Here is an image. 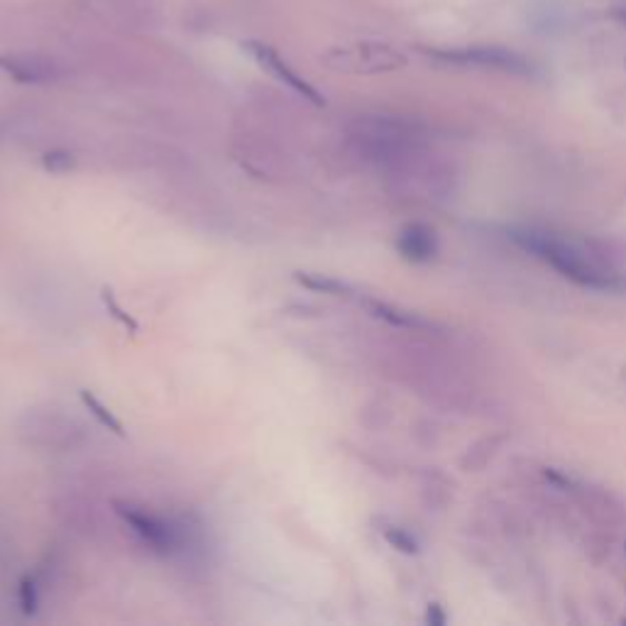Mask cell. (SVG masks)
Wrapping results in <instances>:
<instances>
[{"mask_svg":"<svg viewBox=\"0 0 626 626\" xmlns=\"http://www.w3.org/2000/svg\"><path fill=\"white\" fill-rule=\"evenodd\" d=\"M512 240L519 247H524L526 252L538 257L541 262L551 265L565 279L580 284V287L597 291H612L624 287L622 274L617 269L604 265L600 257L592 255L585 245L534 228L512 230Z\"/></svg>","mask_w":626,"mask_h":626,"instance_id":"6da1fadb","label":"cell"},{"mask_svg":"<svg viewBox=\"0 0 626 626\" xmlns=\"http://www.w3.org/2000/svg\"><path fill=\"white\" fill-rule=\"evenodd\" d=\"M323 62L331 69L348 71V74H380V71L402 69L406 64V57L389 45L362 42V45L331 49L323 57Z\"/></svg>","mask_w":626,"mask_h":626,"instance_id":"7a4b0ae2","label":"cell"},{"mask_svg":"<svg viewBox=\"0 0 626 626\" xmlns=\"http://www.w3.org/2000/svg\"><path fill=\"white\" fill-rule=\"evenodd\" d=\"M433 57L443 59L450 64H463V67H482V69H499L512 71V74H526L529 64L524 57L509 52L502 47H468L453 49V52H433Z\"/></svg>","mask_w":626,"mask_h":626,"instance_id":"3957f363","label":"cell"},{"mask_svg":"<svg viewBox=\"0 0 626 626\" xmlns=\"http://www.w3.org/2000/svg\"><path fill=\"white\" fill-rule=\"evenodd\" d=\"M243 47L247 49V52L252 54V57L257 59V64H260L262 69H267L269 74L277 76L282 84H287L289 89H294L299 96H304L306 101H311L313 106H326V98L321 96L313 86L309 84V81L301 79L299 74H296L294 69L289 67L287 62H284L282 57H279L277 52H274L269 45H262V42H243Z\"/></svg>","mask_w":626,"mask_h":626,"instance_id":"277c9868","label":"cell"},{"mask_svg":"<svg viewBox=\"0 0 626 626\" xmlns=\"http://www.w3.org/2000/svg\"><path fill=\"white\" fill-rule=\"evenodd\" d=\"M115 512H118L120 519L135 531L137 536L142 538L145 543H150L155 551H169V548L177 546V531L167 524L164 519L159 516H152L147 512H140L137 507H130V504H113Z\"/></svg>","mask_w":626,"mask_h":626,"instance_id":"5b68a950","label":"cell"},{"mask_svg":"<svg viewBox=\"0 0 626 626\" xmlns=\"http://www.w3.org/2000/svg\"><path fill=\"white\" fill-rule=\"evenodd\" d=\"M397 250L404 260L416 262V265H421V262H431L438 252L436 233L421 223L406 225L397 238Z\"/></svg>","mask_w":626,"mask_h":626,"instance_id":"8992f818","label":"cell"},{"mask_svg":"<svg viewBox=\"0 0 626 626\" xmlns=\"http://www.w3.org/2000/svg\"><path fill=\"white\" fill-rule=\"evenodd\" d=\"M0 67L23 84H42L52 76V67L37 57H0Z\"/></svg>","mask_w":626,"mask_h":626,"instance_id":"52a82bcc","label":"cell"},{"mask_svg":"<svg viewBox=\"0 0 626 626\" xmlns=\"http://www.w3.org/2000/svg\"><path fill=\"white\" fill-rule=\"evenodd\" d=\"M294 279L301 284L304 289L316 291V294H328V296H353V289L348 287L340 279L326 277V274H316V272H294Z\"/></svg>","mask_w":626,"mask_h":626,"instance_id":"ba28073f","label":"cell"},{"mask_svg":"<svg viewBox=\"0 0 626 626\" xmlns=\"http://www.w3.org/2000/svg\"><path fill=\"white\" fill-rule=\"evenodd\" d=\"M79 397H81V404L89 409V414L98 421V424H101L103 428H108V431L115 433V436H125V428L123 424H120L118 416H115L113 411L96 397V394L89 392V389H81Z\"/></svg>","mask_w":626,"mask_h":626,"instance_id":"9c48e42d","label":"cell"},{"mask_svg":"<svg viewBox=\"0 0 626 626\" xmlns=\"http://www.w3.org/2000/svg\"><path fill=\"white\" fill-rule=\"evenodd\" d=\"M365 304H367V309L372 311V316L384 318V321L392 323V326H404V328H421V326H426V323L421 321V318L411 316V313H404V311H399V309H392V306L380 304V301H365Z\"/></svg>","mask_w":626,"mask_h":626,"instance_id":"30bf717a","label":"cell"},{"mask_svg":"<svg viewBox=\"0 0 626 626\" xmlns=\"http://www.w3.org/2000/svg\"><path fill=\"white\" fill-rule=\"evenodd\" d=\"M101 301H103V306H106V309H108V313H111V316L115 318V321H118V323H123V326H125V328H128V331H130V333H133V336H135V333H137V331H140V323H137V321H135V318H133V316H130V313H128V311H125V309H123V306H120V304H118V299H115V296H113V291H111V289H108V287H103V289H101Z\"/></svg>","mask_w":626,"mask_h":626,"instance_id":"8fae6325","label":"cell"},{"mask_svg":"<svg viewBox=\"0 0 626 626\" xmlns=\"http://www.w3.org/2000/svg\"><path fill=\"white\" fill-rule=\"evenodd\" d=\"M18 595H20V609H23L25 617H35L37 607H40V597H37V585L30 575H25V578L20 580Z\"/></svg>","mask_w":626,"mask_h":626,"instance_id":"7c38bea8","label":"cell"},{"mask_svg":"<svg viewBox=\"0 0 626 626\" xmlns=\"http://www.w3.org/2000/svg\"><path fill=\"white\" fill-rule=\"evenodd\" d=\"M76 159L67 155V152H47L45 157H42V167L47 169V172H69V169H74Z\"/></svg>","mask_w":626,"mask_h":626,"instance_id":"4fadbf2b","label":"cell"},{"mask_svg":"<svg viewBox=\"0 0 626 626\" xmlns=\"http://www.w3.org/2000/svg\"><path fill=\"white\" fill-rule=\"evenodd\" d=\"M384 538H387L389 543H392L394 548H397V551H404V553H416V541L414 538H411L409 534H406V531H402V529H387L384 531Z\"/></svg>","mask_w":626,"mask_h":626,"instance_id":"5bb4252c","label":"cell"},{"mask_svg":"<svg viewBox=\"0 0 626 626\" xmlns=\"http://www.w3.org/2000/svg\"><path fill=\"white\" fill-rule=\"evenodd\" d=\"M426 622H428V624H443V622H446V617H443V614H441V609H438V604H431V607H428Z\"/></svg>","mask_w":626,"mask_h":626,"instance_id":"9a60e30c","label":"cell"}]
</instances>
